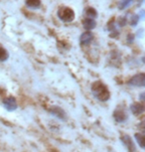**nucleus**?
Instances as JSON below:
<instances>
[{
	"mask_svg": "<svg viewBox=\"0 0 145 152\" xmlns=\"http://www.w3.org/2000/svg\"><path fill=\"white\" fill-rule=\"evenodd\" d=\"M92 94L96 99L101 100V102H106L109 99L110 93L109 88L101 81H96L92 85Z\"/></svg>",
	"mask_w": 145,
	"mask_h": 152,
	"instance_id": "1",
	"label": "nucleus"
},
{
	"mask_svg": "<svg viewBox=\"0 0 145 152\" xmlns=\"http://www.w3.org/2000/svg\"><path fill=\"white\" fill-rule=\"evenodd\" d=\"M58 17L64 22H72L75 19V12L70 7H62L58 11Z\"/></svg>",
	"mask_w": 145,
	"mask_h": 152,
	"instance_id": "2",
	"label": "nucleus"
},
{
	"mask_svg": "<svg viewBox=\"0 0 145 152\" xmlns=\"http://www.w3.org/2000/svg\"><path fill=\"white\" fill-rule=\"evenodd\" d=\"M112 114H113V118H114L115 121L119 123L126 121L127 118H128V114H127L126 110H124L123 107H116Z\"/></svg>",
	"mask_w": 145,
	"mask_h": 152,
	"instance_id": "3",
	"label": "nucleus"
},
{
	"mask_svg": "<svg viewBox=\"0 0 145 152\" xmlns=\"http://www.w3.org/2000/svg\"><path fill=\"white\" fill-rule=\"evenodd\" d=\"M128 84L133 87H144L145 86V74L140 73L135 76H133L131 79L129 80Z\"/></svg>",
	"mask_w": 145,
	"mask_h": 152,
	"instance_id": "4",
	"label": "nucleus"
},
{
	"mask_svg": "<svg viewBox=\"0 0 145 152\" xmlns=\"http://www.w3.org/2000/svg\"><path fill=\"white\" fill-rule=\"evenodd\" d=\"M120 141L123 143V145L125 146V148L127 149L128 152H136V147L135 144L133 142L132 138L127 134H123L120 136Z\"/></svg>",
	"mask_w": 145,
	"mask_h": 152,
	"instance_id": "5",
	"label": "nucleus"
},
{
	"mask_svg": "<svg viewBox=\"0 0 145 152\" xmlns=\"http://www.w3.org/2000/svg\"><path fill=\"white\" fill-rule=\"evenodd\" d=\"M3 105L8 111H13L17 108V102L14 96H8L3 99Z\"/></svg>",
	"mask_w": 145,
	"mask_h": 152,
	"instance_id": "6",
	"label": "nucleus"
},
{
	"mask_svg": "<svg viewBox=\"0 0 145 152\" xmlns=\"http://www.w3.org/2000/svg\"><path fill=\"white\" fill-rule=\"evenodd\" d=\"M49 113L51 114H53L54 116L58 117L59 119H62V120H65L66 119V113L63 108H61L60 107H52L51 108H49Z\"/></svg>",
	"mask_w": 145,
	"mask_h": 152,
	"instance_id": "7",
	"label": "nucleus"
},
{
	"mask_svg": "<svg viewBox=\"0 0 145 152\" xmlns=\"http://www.w3.org/2000/svg\"><path fill=\"white\" fill-rule=\"evenodd\" d=\"M130 110L134 115H139L144 111V104L140 102H134L130 105Z\"/></svg>",
	"mask_w": 145,
	"mask_h": 152,
	"instance_id": "8",
	"label": "nucleus"
},
{
	"mask_svg": "<svg viewBox=\"0 0 145 152\" xmlns=\"http://www.w3.org/2000/svg\"><path fill=\"white\" fill-rule=\"evenodd\" d=\"M93 34L90 33V31H87V32L82 33L81 35V37H79V42H81L82 45H87L93 41Z\"/></svg>",
	"mask_w": 145,
	"mask_h": 152,
	"instance_id": "9",
	"label": "nucleus"
},
{
	"mask_svg": "<svg viewBox=\"0 0 145 152\" xmlns=\"http://www.w3.org/2000/svg\"><path fill=\"white\" fill-rule=\"evenodd\" d=\"M95 25H96V23L95 21V19H93V18H86L84 20V27L86 28L87 30H93V28L95 27Z\"/></svg>",
	"mask_w": 145,
	"mask_h": 152,
	"instance_id": "10",
	"label": "nucleus"
},
{
	"mask_svg": "<svg viewBox=\"0 0 145 152\" xmlns=\"http://www.w3.org/2000/svg\"><path fill=\"white\" fill-rule=\"evenodd\" d=\"M135 140L137 141L138 145L140 146V148L144 149L145 148V136L143 133H135Z\"/></svg>",
	"mask_w": 145,
	"mask_h": 152,
	"instance_id": "11",
	"label": "nucleus"
},
{
	"mask_svg": "<svg viewBox=\"0 0 145 152\" xmlns=\"http://www.w3.org/2000/svg\"><path fill=\"white\" fill-rule=\"evenodd\" d=\"M25 2H26L27 6H29L30 8H34V9L41 6V0H26Z\"/></svg>",
	"mask_w": 145,
	"mask_h": 152,
	"instance_id": "12",
	"label": "nucleus"
},
{
	"mask_svg": "<svg viewBox=\"0 0 145 152\" xmlns=\"http://www.w3.org/2000/svg\"><path fill=\"white\" fill-rule=\"evenodd\" d=\"M8 57H9V55H8L7 50L3 47V46L0 45V61L1 62L6 61L8 59Z\"/></svg>",
	"mask_w": 145,
	"mask_h": 152,
	"instance_id": "13",
	"label": "nucleus"
},
{
	"mask_svg": "<svg viewBox=\"0 0 145 152\" xmlns=\"http://www.w3.org/2000/svg\"><path fill=\"white\" fill-rule=\"evenodd\" d=\"M86 14H87V16L89 17V18H93V19H95L96 16H98V13H96V11L95 8H93V7H90V8H87V9L86 10Z\"/></svg>",
	"mask_w": 145,
	"mask_h": 152,
	"instance_id": "14",
	"label": "nucleus"
},
{
	"mask_svg": "<svg viewBox=\"0 0 145 152\" xmlns=\"http://www.w3.org/2000/svg\"><path fill=\"white\" fill-rule=\"evenodd\" d=\"M132 0H122L120 2V4H119V9H124V8H126L128 5L130 4V2H131Z\"/></svg>",
	"mask_w": 145,
	"mask_h": 152,
	"instance_id": "15",
	"label": "nucleus"
},
{
	"mask_svg": "<svg viewBox=\"0 0 145 152\" xmlns=\"http://www.w3.org/2000/svg\"><path fill=\"white\" fill-rule=\"evenodd\" d=\"M138 21H139V17L137 15H133L131 17V19H130V24L133 25V26H135V25H137Z\"/></svg>",
	"mask_w": 145,
	"mask_h": 152,
	"instance_id": "16",
	"label": "nucleus"
},
{
	"mask_svg": "<svg viewBox=\"0 0 145 152\" xmlns=\"http://www.w3.org/2000/svg\"><path fill=\"white\" fill-rule=\"evenodd\" d=\"M127 41H128V43H132L133 42V35L132 34H129L128 37H127Z\"/></svg>",
	"mask_w": 145,
	"mask_h": 152,
	"instance_id": "17",
	"label": "nucleus"
},
{
	"mask_svg": "<svg viewBox=\"0 0 145 152\" xmlns=\"http://www.w3.org/2000/svg\"><path fill=\"white\" fill-rule=\"evenodd\" d=\"M140 99L141 100H144V93L140 94Z\"/></svg>",
	"mask_w": 145,
	"mask_h": 152,
	"instance_id": "18",
	"label": "nucleus"
}]
</instances>
